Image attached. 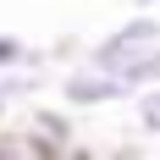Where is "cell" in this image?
I'll return each mask as SVG.
<instances>
[{
  "instance_id": "6da1fadb",
  "label": "cell",
  "mask_w": 160,
  "mask_h": 160,
  "mask_svg": "<svg viewBox=\"0 0 160 160\" xmlns=\"http://www.w3.org/2000/svg\"><path fill=\"white\" fill-rule=\"evenodd\" d=\"M94 66L127 78L132 88L155 83L160 78V22H155V17H132L127 28H116L111 39L94 50Z\"/></svg>"
},
{
  "instance_id": "7a4b0ae2",
  "label": "cell",
  "mask_w": 160,
  "mask_h": 160,
  "mask_svg": "<svg viewBox=\"0 0 160 160\" xmlns=\"http://www.w3.org/2000/svg\"><path fill=\"white\" fill-rule=\"evenodd\" d=\"M61 94L72 99V105H111V99L132 94V83L116 78V72H105V66H88V72H72V78L61 83Z\"/></svg>"
},
{
  "instance_id": "3957f363",
  "label": "cell",
  "mask_w": 160,
  "mask_h": 160,
  "mask_svg": "<svg viewBox=\"0 0 160 160\" xmlns=\"http://www.w3.org/2000/svg\"><path fill=\"white\" fill-rule=\"evenodd\" d=\"M0 160H55V155L28 132H11V138H0Z\"/></svg>"
},
{
  "instance_id": "277c9868",
  "label": "cell",
  "mask_w": 160,
  "mask_h": 160,
  "mask_svg": "<svg viewBox=\"0 0 160 160\" xmlns=\"http://www.w3.org/2000/svg\"><path fill=\"white\" fill-rule=\"evenodd\" d=\"M138 122H144V132H160V88H149L138 99Z\"/></svg>"
},
{
  "instance_id": "5b68a950",
  "label": "cell",
  "mask_w": 160,
  "mask_h": 160,
  "mask_svg": "<svg viewBox=\"0 0 160 160\" xmlns=\"http://www.w3.org/2000/svg\"><path fill=\"white\" fill-rule=\"evenodd\" d=\"M22 61H28V44L11 39V33H0V72H6V66H22Z\"/></svg>"
},
{
  "instance_id": "8992f818",
  "label": "cell",
  "mask_w": 160,
  "mask_h": 160,
  "mask_svg": "<svg viewBox=\"0 0 160 160\" xmlns=\"http://www.w3.org/2000/svg\"><path fill=\"white\" fill-rule=\"evenodd\" d=\"M6 105H11V83H0V122H6Z\"/></svg>"
},
{
  "instance_id": "52a82bcc",
  "label": "cell",
  "mask_w": 160,
  "mask_h": 160,
  "mask_svg": "<svg viewBox=\"0 0 160 160\" xmlns=\"http://www.w3.org/2000/svg\"><path fill=\"white\" fill-rule=\"evenodd\" d=\"M122 160H138V155H122Z\"/></svg>"
},
{
  "instance_id": "ba28073f",
  "label": "cell",
  "mask_w": 160,
  "mask_h": 160,
  "mask_svg": "<svg viewBox=\"0 0 160 160\" xmlns=\"http://www.w3.org/2000/svg\"><path fill=\"white\" fill-rule=\"evenodd\" d=\"M144 6H155V0H144Z\"/></svg>"
}]
</instances>
